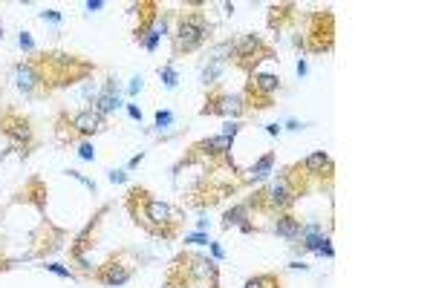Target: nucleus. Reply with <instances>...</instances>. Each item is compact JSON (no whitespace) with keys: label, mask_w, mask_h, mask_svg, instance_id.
I'll return each instance as SVG.
<instances>
[{"label":"nucleus","mask_w":433,"mask_h":288,"mask_svg":"<svg viewBox=\"0 0 433 288\" xmlns=\"http://www.w3.org/2000/svg\"><path fill=\"white\" fill-rule=\"evenodd\" d=\"M168 35V17H162V21H153V26H150V32H147L145 38H142V46H145L147 52H156L159 49V43H162V38Z\"/></svg>","instance_id":"nucleus-12"},{"label":"nucleus","mask_w":433,"mask_h":288,"mask_svg":"<svg viewBox=\"0 0 433 288\" xmlns=\"http://www.w3.org/2000/svg\"><path fill=\"white\" fill-rule=\"evenodd\" d=\"M38 17H41L44 23H52V26H61V21H64V14H61L58 9H41Z\"/></svg>","instance_id":"nucleus-17"},{"label":"nucleus","mask_w":433,"mask_h":288,"mask_svg":"<svg viewBox=\"0 0 433 288\" xmlns=\"http://www.w3.org/2000/svg\"><path fill=\"white\" fill-rule=\"evenodd\" d=\"M46 271L49 274H55V277H64V280H78V277H75V271L73 268H66V265H61V262H46Z\"/></svg>","instance_id":"nucleus-16"},{"label":"nucleus","mask_w":433,"mask_h":288,"mask_svg":"<svg viewBox=\"0 0 433 288\" xmlns=\"http://www.w3.org/2000/svg\"><path fill=\"white\" fill-rule=\"evenodd\" d=\"M194 150L208 153V156H222V153L231 150V138H226V136H211V138H205V141H199Z\"/></svg>","instance_id":"nucleus-13"},{"label":"nucleus","mask_w":433,"mask_h":288,"mask_svg":"<svg viewBox=\"0 0 433 288\" xmlns=\"http://www.w3.org/2000/svg\"><path fill=\"white\" fill-rule=\"evenodd\" d=\"M104 6H107L104 0H87V3H84V9H87V12H98V9H104Z\"/></svg>","instance_id":"nucleus-30"},{"label":"nucleus","mask_w":433,"mask_h":288,"mask_svg":"<svg viewBox=\"0 0 433 288\" xmlns=\"http://www.w3.org/2000/svg\"><path fill=\"white\" fill-rule=\"evenodd\" d=\"M272 167H274V153L269 150L266 156H260L254 165L246 170V182H249V185H260V182H266L269 176H272Z\"/></svg>","instance_id":"nucleus-10"},{"label":"nucleus","mask_w":433,"mask_h":288,"mask_svg":"<svg viewBox=\"0 0 433 288\" xmlns=\"http://www.w3.org/2000/svg\"><path fill=\"white\" fill-rule=\"evenodd\" d=\"M301 170H303L306 179H312V176H323V170L332 173V158L323 150H315V153H309V156L301 161Z\"/></svg>","instance_id":"nucleus-9"},{"label":"nucleus","mask_w":433,"mask_h":288,"mask_svg":"<svg viewBox=\"0 0 433 288\" xmlns=\"http://www.w3.org/2000/svg\"><path fill=\"white\" fill-rule=\"evenodd\" d=\"M246 98H243V93H226L222 95V104H220V115H226L228 121H240V115H246Z\"/></svg>","instance_id":"nucleus-11"},{"label":"nucleus","mask_w":433,"mask_h":288,"mask_svg":"<svg viewBox=\"0 0 433 288\" xmlns=\"http://www.w3.org/2000/svg\"><path fill=\"white\" fill-rule=\"evenodd\" d=\"M12 81H15V86L23 95H35V89L44 84V75H41L38 64H32V61H21V64L12 66Z\"/></svg>","instance_id":"nucleus-3"},{"label":"nucleus","mask_w":433,"mask_h":288,"mask_svg":"<svg viewBox=\"0 0 433 288\" xmlns=\"http://www.w3.org/2000/svg\"><path fill=\"white\" fill-rule=\"evenodd\" d=\"M208 225H211L208 219H197V230H202V233H208Z\"/></svg>","instance_id":"nucleus-33"},{"label":"nucleus","mask_w":433,"mask_h":288,"mask_svg":"<svg viewBox=\"0 0 433 288\" xmlns=\"http://www.w3.org/2000/svg\"><path fill=\"white\" fill-rule=\"evenodd\" d=\"M306 127L303 121H298V118H289L286 124H283V130H289V133H301V130Z\"/></svg>","instance_id":"nucleus-27"},{"label":"nucleus","mask_w":433,"mask_h":288,"mask_svg":"<svg viewBox=\"0 0 433 288\" xmlns=\"http://www.w3.org/2000/svg\"><path fill=\"white\" fill-rule=\"evenodd\" d=\"M274 233L278 237H283V239H289V242H298L301 239V233H303V222L298 219L295 213H278V222H274Z\"/></svg>","instance_id":"nucleus-8"},{"label":"nucleus","mask_w":433,"mask_h":288,"mask_svg":"<svg viewBox=\"0 0 433 288\" xmlns=\"http://www.w3.org/2000/svg\"><path fill=\"white\" fill-rule=\"evenodd\" d=\"M222 228H240L243 233H254V222H251V213L246 205H234L222 213Z\"/></svg>","instance_id":"nucleus-7"},{"label":"nucleus","mask_w":433,"mask_h":288,"mask_svg":"<svg viewBox=\"0 0 433 288\" xmlns=\"http://www.w3.org/2000/svg\"><path fill=\"white\" fill-rule=\"evenodd\" d=\"M174 124H177V115L170 113V110H156V115H153V127L159 130V133L170 130Z\"/></svg>","instance_id":"nucleus-15"},{"label":"nucleus","mask_w":433,"mask_h":288,"mask_svg":"<svg viewBox=\"0 0 433 288\" xmlns=\"http://www.w3.org/2000/svg\"><path fill=\"white\" fill-rule=\"evenodd\" d=\"M208 251H211V259H214V262H222V259H226V251H222L220 242H208Z\"/></svg>","instance_id":"nucleus-25"},{"label":"nucleus","mask_w":433,"mask_h":288,"mask_svg":"<svg viewBox=\"0 0 433 288\" xmlns=\"http://www.w3.org/2000/svg\"><path fill=\"white\" fill-rule=\"evenodd\" d=\"M104 130V118L96 113V110H81V113H75L73 118H70V136H96V133H101Z\"/></svg>","instance_id":"nucleus-4"},{"label":"nucleus","mask_w":433,"mask_h":288,"mask_svg":"<svg viewBox=\"0 0 433 288\" xmlns=\"http://www.w3.org/2000/svg\"><path fill=\"white\" fill-rule=\"evenodd\" d=\"M240 127H243L240 121H226V124H222V130H220V136H226V138H231V141H234V136L240 133Z\"/></svg>","instance_id":"nucleus-22"},{"label":"nucleus","mask_w":433,"mask_h":288,"mask_svg":"<svg viewBox=\"0 0 433 288\" xmlns=\"http://www.w3.org/2000/svg\"><path fill=\"white\" fill-rule=\"evenodd\" d=\"M263 127H266V133H269V136H280V133H283V124H278V121L263 124Z\"/></svg>","instance_id":"nucleus-31"},{"label":"nucleus","mask_w":433,"mask_h":288,"mask_svg":"<svg viewBox=\"0 0 433 288\" xmlns=\"http://www.w3.org/2000/svg\"><path fill=\"white\" fill-rule=\"evenodd\" d=\"M0 41H3V23H0Z\"/></svg>","instance_id":"nucleus-34"},{"label":"nucleus","mask_w":433,"mask_h":288,"mask_svg":"<svg viewBox=\"0 0 433 288\" xmlns=\"http://www.w3.org/2000/svg\"><path fill=\"white\" fill-rule=\"evenodd\" d=\"M159 81H162V86H165V89H170V93H174V89L179 86V72H177V66H174V64L159 66Z\"/></svg>","instance_id":"nucleus-14"},{"label":"nucleus","mask_w":433,"mask_h":288,"mask_svg":"<svg viewBox=\"0 0 433 288\" xmlns=\"http://www.w3.org/2000/svg\"><path fill=\"white\" fill-rule=\"evenodd\" d=\"M66 176H70V179H75V182H81V185L87 187L90 193H96V190H98V185H96V182H93V179H87V176H84V173H78V170H66Z\"/></svg>","instance_id":"nucleus-19"},{"label":"nucleus","mask_w":433,"mask_h":288,"mask_svg":"<svg viewBox=\"0 0 433 288\" xmlns=\"http://www.w3.org/2000/svg\"><path fill=\"white\" fill-rule=\"evenodd\" d=\"M18 46H21L23 52H35V38H32V32H21V35H18Z\"/></svg>","instance_id":"nucleus-21"},{"label":"nucleus","mask_w":433,"mask_h":288,"mask_svg":"<svg viewBox=\"0 0 433 288\" xmlns=\"http://www.w3.org/2000/svg\"><path fill=\"white\" fill-rule=\"evenodd\" d=\"M211 35V23L202 12H185L179 14L177 29H174V55H191L197 52Z\"/></svg>","instance_id":"nucleus-1"},{"label":"nucleus","mask_w":433,"mask_h":288,"mask_svg":"<svg viewBox=\"0 0 433 288\" xmlns=\"http://www.w3.org/2000/svg\"><path fill=\"white\" fill-rule=\"evenodd\" d=\"M125 110H127V115H130L133 121H142V110L136 107V104H125Z\"/></svg>","instance_id":"nucleus-29"},{"label":"nucleus","mask_w":433,"mask_h":288,"mask_svg":"<svg viewBox=\"0 0 433 288\" xmlns=\"http://www.w3.org/2000/svg\"><path fill=\"white\" fill-rule=\"evenodd\" d=\"M78 158L81 161H96V147H93V141H78Z\"/></svg>","instance_id":"nucleus-18"},{"label":"nucleus","mask_w":433,"mask_h":288,"mask_svg":"<svg viewBox=\"0 0 433 288\" xmlns=\"http://www.w3.org/2000/svg\"><path fill=\"white\" fill-rule=\"evenodd\" d=\"M295 72H298V78H306V75H309V64H306V58H298V64H295Z\"/></svg>","instance_id":"nucleus-26"},{"label":"nucleus","mask_w":433,"mask_h":288,"mask_svg":"<svg viewBox=\"0 0 433 288\" xmlns=\"http://www.w3.org/2000/svg\"><path fill=\"white\" fill-rule=\"evenodd\" d=\"M107 179H110L113 185H125V182H127V170H122V167H113V170H107Z\"/></svg>","instance_id":"nucleus-24"},{"label":"nucleus","mask_w":433,"mask_h":288,"mask_svg":"<svg viewBox=\"0 0 433 288\" xmlns=\"http://www.w3.org/2000/svg\"><path fill=\"white\" fill-rule=\"evenodd\" d=\"M142 161H145V153H136V156H133L130 161H127V167H125V170H127V173H130V170H136V167H139Z\"/></svg>","instance_id":"nucleus-28"},{"label":"nucleus","mask_w":433,"mask_h":288,"mask_svg":"<svg viewBox=\"0 0 433 288\" xmlns=\"http://www.w3.org/2000/svg\"><path fill=\"white\" fill-rule=\"evenodd\" d=\"M211 239H208V233H202V230H194V233H188L185 237V245H208Z\"/></svg>","instance_id":"nucleus-23"},{"label":"nucleus","mask_w":433,"mask_h":288,"mask_svg":"<svg viewBox=\"0 0 433 288\" xmlns=\"http://www.w3.org/2000/svg\"><path fill=\"white\" fill-rule=\"evenodd\" d=\"M125 104H122V93H118V84L116 78H107V84L101 86V93H98V98L93 101V107L101 118H107V115H113L116 110H122Z\"/></svg>","instance_id":"nucleus-5"},{"label":"nucleus","mask_w":433,"mask_h":288,"mask_svg":"<svg viewBox=\"0 0 433 288\" xmlns=\"http://www.w3.org/2000/svg\"><path fill=\"white\" fill-rule=\"evenodd\" d=\"M93 277H96L98 282H104V285L118 288V285H125V282L133 277V268H127L125 262H116V259H110V262H104L101 268H96V271H93Z\"/></svg>","instance_id":"nucleus-6"},{"label":"nucleus","mask_w":433,"mask_h":288,"mask_svg":"<svg viewBox=\"0 0 433 288\" xmlns=\"http://www.w3.org/2000/svg\"><path fill=\"white\" fill-rule=\"evenodd\" d=\"M289 268H292V271H309L306 262H298V259H295V262H289Z\"/></svg>","instance_id":"nucleus-32"},{"label":"nucleus","mask_w":433,"mask_h":288,"mask_svg":"<svg viewBox=\"0 0 433 288\" xmlns=\"http://www.w3.org/2000/svg\"><path fill=\"white\" fill-rule=\"evenodd\" d=\"M0 130H3V136L15 144L18 150H29L32 141H35V136H32V124L26 121L23 115L3 113V118H0Z\"/></svg>","instance_id":"nucleus-2"},{"label":"nucleus","mask_w":433,"mask_h":288,"mask_svg":"<svg viewBox=\"0 0 433 288\" xmlns=\"http://www.w3.org/2000/svg\"><path fill=\"white\" fill-rule=\"evenodd\" d=\"M142 89H145V75H133L130 84H127V95H130V98H136Z\"/></svg>","instance_id":"nucleus-20"}]
</instances>
